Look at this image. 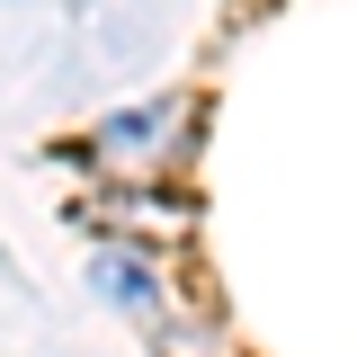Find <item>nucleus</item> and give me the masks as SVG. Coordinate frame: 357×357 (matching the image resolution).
<instances>
[{"mask_svg": "<svg viewBox=\"0 0 357 357\" xmlns=\"http://www.w3.org/2000/svg\"><path fill=\"white\" fill-rule=\"evenodd\" d=\"M170 126H178V107L161 98L152 116H126V126H107V134H98V152H143V143H161Z\"/></svg>", "mask_w": 357, "mask_h": 357, "instance_id": "1", "label": "nucleus"}]
</instances>
